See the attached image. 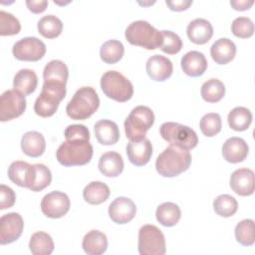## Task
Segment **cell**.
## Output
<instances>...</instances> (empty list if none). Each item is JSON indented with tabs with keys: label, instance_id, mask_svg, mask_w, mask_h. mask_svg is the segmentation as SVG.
I'll return each mask as SVG.
<instances>
[{
	"label": "cell",
	"instance_id": "cell-1",
	"mask_svg": "<svg viewBox=\"0 0 255 255\" xmlns=\"http://www.w3.org/2000/svg\"><path fill=\"white\" fill-rule=\"evenodd\" d=\"M190 163L191 154L187 149L170 144L158 154L155 168L163 177H174L187 170Z\"/></svg>",
	"mask_w": 255,
	"mask_h": 255
},
{
	"label": "cell",
	"instance_id": "cell-2",
	"mask_svg": "<svg viewBox=\"0 0 255 255\" xmlns=\"http://www.w3.org/2000/svg\"><path fill=\"white\" fill-rule=\"evenodd\" d=\"M93 145L86 139L66 140L56 151L58 161L64 166L85 165L93 157Z\"/></svg>",
	"mask_w": 255,
	"mask_h": 255
},
{
	"label": "cell",
	"instance_id": "cell-3",
	"mask_svg": "<svg viewBox=\"0 0 255 255\" xmlns=\"http://www.w3.org/2000/svg\"><path fill=\"white\" fill-rule=\"evenodd\" d=\"M100 107V98L92 87H82L74 94L66 107V113L72 120L90 118Z\"/></svg>",
	"mask_w": 255,
	"mask_h": 255
},
{
	"label": "cell",
	"instance_id": "cell-4",
	"mask_svg": "<svg viewBox=\"0 0 255 255\" xmlns=\"http://www.w3.org/2000/svg\"><path fill=\"white\" fill-rule=\"evenodd\" d=\"M126 39L134 46H139L146 50H154L161 46V31L155 29L151 24L143 20L130 23L125 32Z\"/></svg>",
	"mask_w": 255,
	"mask_h": 255
},
{
	"label": "cell",
	"instance_id": "cell-5",
	"mask_svg": "<svg viewBox=\"0 0 255 255\" xmlns=\"http://www.w3.org/2000/svg\"><path fill=\"white\" fill-rule=\"evenodd\" d=\"M154 123V114L146 106H137L131 110L125 121V131L129 141H139Z\"/></svg>",
	"mask_w": 255,
	"mask_h": 255
},
{
	"label": "cell",
	"instance_id": "cell-6",
	"mask_svg": "<svg viewBox=\"0 0 255 255\" xmlns=\"http://www.w3.org/2000/svg\"><path fill=\"white\" fill-rule=\"evenodd\" d=\"M65 96L66 85L44 82L41 94L35 101V113L42 118L52 117L57 112L59 104Z\"/></svg>",
	"mask_w": 255,
	"mask_h": 255
},
{
	"label": "cell",
	"instance_id": "cell-7",
	"mask_svg": "<svg viewBox=\"0 0 255 255\" xmlns=\"http://www.w3.org/2000/svg\"><path fill=\"white\" fill-rule=\"evenodd\" d=\"M101 88L108 98L120 103L128 101L133 95L130 81L117 71H108L102 76Z\"/></svg>",
	"mask_w": 255,
	"mask_h": 255
},
{
	"label": "cell",
	"instance_id": "cell-8",
	"mask_svg": "<svg viewBox=\"0 0 255 255\" xmlns=\"http://www.w3.org/2000/svg\"><path fill=\"white\" fill-rule=\"evenodd\" d=\"M159 133L169 144L183 149H192L198 143L196 132L191 128L178 123H163L159 128Z\"/></svg>",
	"mask_w": 255,
	"mask_h": 255
},
{
	"label": "cell",
	"instance_id": "cell-9",
	"mask_svg": "<svg viewBox=\"0 0 255 255\" xmlns=\"http://www.w3.org/2000/svg\"><path fill=\"white\" fill-rule=\"evenodd\" d=\"M138 252L140 255L165 254V238L161 230L152 224H145L138 231Z\"/></svg>",
	"mask_w": 255,
	"mask_h": 255
},
{
	"label": "cell",
	"instance_id": "cell-10",
	"mask_svg": "<svg viewBox=\"0 0 255 255\" xmlns=\"http://www.w3.org/2000/svg\"><path fill=\"white\" fill-rule=\"evenodd\" d=\"M26 110V99L16 90H7L0 97V121L7 122L20 117Z\"/></svg>",
	"mask_w": 255,
	"mask_h": 255
},
{
	"label": "cell",
	"instance_id": "cell-11",
	"mask_svg": "<svg viewBox=\"0 0 255 255\" xmlns=\"http://www.w3.org/2000/svg\"><path fill=\"white\" fill-rule=\"evenodd\" d=\"M12 53L17 60L36 62L46 54V45L36 37H25L13 45Z\"/></svg>",
	"mask_w": 255,
	"mask_h": 255
},
{
	"label": "cell",
	"instance_id": "cell-12",
	"mask_svg": "<svg viewBox=\"0 0 255 255\" xmlns=\"http://www.w3.org/2000/svg\"><path fill=\"white\" fill-rule=\"evenodd\" d=\"M69 196L61 191H52L41 200V210L49 218H61L70 209Z\"/></svg>",
	"mask_w": 255,
	"mask_h": 255
},
{
	"label": "cell",
	"instance_id": "cell-13",
	"mask_svg": "<svg viewBox=\"0 0 255 255\" xmlns=\"http://www.w3.org/2000/svg\"><path fill=\"white\" fill-rule=\"evenodd\" d=\"M24 221L17 212L4 214L0 218V244L6 245L19 239L23 232Z\"/></svg>",
	"mask_w": 255,
	"mask_h": 255
},
{
	"label": "cell",
	"instance_id": "cell-14",
	"mask_svg": "<svg viewBox=\"0 0 255 255\" xmlns=\"http://www.w3.org/2000/svg\"><path fill=\"white\" fill-rule=\"evenodd\" d=\"M136 213L134 202L124 196L117 197L109 206V216L117 224H126L133 219Z\"/></svg>",
	"mask_w": 255,
	"mask_h": 255
},
{
	"label": "cell",
	"instance_id": "cell-15",
	"mask_svg": "<svg viewBox=\"0 0 255 255\" xmlns=\"http://www.w3.org/2000/svg\"><path fill=\"white\" fill-rule=\"evenodd\" d=\"M230 187L238 195L249 196L255 188L254 172L250 168H239L230 176Z\"/></svg>",
	"mask_w": 255,
	"mask_h": 255
},
{
	"label": "cell",
	"instance_id": "cell-16",
	"mask_svg": "<svg viewBox=\"0 0 255 255\" xmlns=\"http://www.w3.org/2000/svg\"><path fill=\"white\" fill-rule=\"evenodd\" d=\"M145 69L151 80L163 82L171 76L173 66L168 58L161 55H153L146 61Z\"/></svg>",
	"mask_w": 255,
	"mask_h": 255
},
{
	"label": "cell",
	"instance_id": "cell-17",
	"mask_svg": "<svg viewBox=\"0 0 255 255\" xmlns=\"http://www.w3.org/2000/svg\"><path fill=\"white\" fill-rule=\"evenodd\" d=\"M126 149L128 160L136 166L146 164L152 155L151 142L145 137L139 141H129Z\"/></svg>",
	"mask_w": 255,
	"mask_h": 255
},
{
	"label": "cell",
	"instance_id": "cell-18",
	"mask_svg": "<svg viewBox=\"0 0 255 255\" xmlns=\"http://www.w3.org/2000/svg\"><path fill=\"white\" fill-rule=\"evenodd\" d=\"M249 147L246 141L237 136H232L225 140L222 145V155L224 159L231 163L243 161L248 155Z\"/></svg>",
	"mask_w": 255,
	"mask_h": 255
},
{
	"label": "cell",
	"instance_id": "cell-19",
	"mask_svg": "<svg viewBox=\"0 0 255 255\" xmlns=\"http://www.w3.org/2000/svg\"><path fill=\"white\" fill-rule=\"evenodd\" d=\"M186 34L192 43L203 45L211 39L213 35V27L206 19L196 18L188 24Z\"/></svg>",
	"mask_w": 255,
	"mask_h": 255
},
{
	"label": "cell",
	"instance_id": "cell-20",
	"mask_svg": "<svg viewBox=\"0 0 255 255\" xmlns=\"http://www.w3.org/2000/svg\"><path fill=\"white\" fill-rule=\"evenodd\" d=\"M181 69L190 77H199L207 69V60L205 56L198 51H189L181 58Z\"/></svg>",
	"mask_w": 255,
	"mask_h": 255
},
{
	"label": "cell",
	"instance_id": "cell-21",
	"mask_svg": "<svg viewBox=\"0 0 255 255\" xmlns=\"http://www.w3.org/2000/svg\"><path fill=\"white\" fill-rule=\"evenodd\" d=\"M210 55L213 61L218 65H226L234 59L236 55V46L230 39L220 38L212 44Z\"/></svg>",
	"mask_w": 255,
	"mask_h": 255
},
{
	"label": "cell",
	"instance_id": "cell-22",
	"mask_svg": "<svg viewBox=\"0 0 255 255\" xmlns=\"http://www.w3.org/2000/svg\"><path fill=\"white\" fill-rule=\"evenodd\" d=\"M94 131L97 140L103 145H112L120 139L118 125L110 120H101L95 124Z\"/></svg>",
	"mask_w": 255,
	"mask_h": 255
},
{
	"label": "cell",
	"instance_id": "cell-23",
	"mask_svg": "<svg viewBox=\"0 0 255 255\" xmlns=\"http://www.w3.org/2000/svg\"><path fill=\"white\" fill-rule=\"evenodd\" d=\"M21 148L26 155L30 157H39L44 153L46 148L44 135L35 130L25 132L21 138Z\"/></svg>",
	"mask_w": 255,
	"mask_h": 255
},
{
	"label": "cell",
	"instance_id": "cell-24",
	"mask_svg": "<svg viewBox=\"0 0 255 255\" xmlns=\"http://www.w3.org/2000/svg\"><path fill=\"white\" fill-rule=\"evenodd\" d=\"M98 167L108 177H117L124 170V160L117 151H107L101 155Z\"/></svg>",
	"mask_w": 255,
	"mask_h": 255
},
{
	"label": "cell",
	"instance_id": "cell-25",
	"mask_svg": "<svg viewBox=\"0 0 255 255\" xmlns=\"http://www.w3.org/2000/svg\"><path fill=\"white\" fill-rule=\"evenodd\" d=\"M82 247L88 255H101L108 248L107 236L99 230H91L84 236Z\"/></svg>",
	"mask_w": 255,
	"mask_h": 255
},
{
	"label": "cell",
	"instance_id": "cell-26",
	"mask_svg": "<svg viewBox=\"0 0 255 255\" xmlns=\"http://www.w3.org/2000/svg\"><path fill=\"white\" fill-rule=\"evenodd\" d=\"M32 176V164L22 161L16 160L13 161L8 167V177L9 179L21 187L30 186Z\"/></svg>",
	"mask_w": 255,
	"mask_h": 255
},
{
	"label": "cell",
	"instance_id": "cell-27",
	"mask_svg": "<svg viewBox=\"0 0 255 255\" xmlns=\"http://www.w3.org/2000/svg\"><path fill=\"white\" fill-rule=\"evenodd\" d=\"M38 85V77L31 69H21L14 77L13 88L24 96L32 94Z\"/></svg>",
	"mask_w": 255,
	"mask_h": 255
},
{
	"label": "cell",
	"instance_id": "cell-28",
	"mask_svg": "<svg viewBox=\"0 0 255 255\" xmlns=\"http://www.w3.org/2000/svg\"><path fill=\"white\" fill-rule=\"evenodd\" d=\"M109 186L102 181H92L83 190V197L86 202L98 205L105 202L110 196Z\"/></svg>",
	"mask_w": 255,
	"mask_h": 255
},
{
	"label": "cell",
	"instance_id": "cell-29",
	"mask_svg": "<svg viewBox=\"0 0 255 255\" xmlns=\"http://www.w3.org/2000/svg\"><path fill=\"white\" fill-rule=\"evenodd\" d=\"M69 77L67 65L61 60H52L44 68V82H52L66 85Z\"/></svg>",
	"mask_w": 255,
	"mask_h": 255
},
{
	"label": "cell",
	"instance_id": "cell-30",
	"mask_svg": "<svg viewBox=\"0 0 255 255\" xmlns=\"http://www.w3.org/2000/svg\"><path fill=\"white\" fill-rule=\"evenodd\" d=\"M156 220L165 227H171L177 224L181 217V211L177 204L173 202H163L156 208Z\"/></svg>",
	"mask_w": 255,
	"mask_h": 255
},
{
	"label": "cell",
	"instance_id": "cell-31",
	"mask_svg": "<svg viewBox=\"0 0 255 255\" xmlns=\"http://www.w3.org/2000/svg\"><path fill=\"white\" fill-rule=\"evenodd\" d=\"M29 248L34 255H50L55 248L52 237L43 231L35 232L29 242Z\"/></svg>",
	"mask_w": 255,
	"mask_h": 255
},
{
	"label": "cell",
	"instance_id": "cell-32",
	"mask_svg": "<svg viewBox=\"0 0 255 255\" xmlns=\"http://www.w3.org/2000/svg\"><path fill=\"white\" fill-rule=\"evenodd\" d=\"M252 113L244 107H236L228 114L229 127L236 131L246 130L252 123Z\"/></svg>",
	"mask_w": 255,
	"mask_h": 255
},
{
	"label": "cell",
	"instance_id": "cell-33",
	"mask_svg": "<svg viewBox=\"0 0 255 255\" xmlns=\"http://www.w3.org/2000/svg\"><path fill=\"white\" fill-rule=\"evenodd\" d=\"M52 181V173L50 169L42 164H32V176L29 189L35 192L41 191L50 185Z\"/></svg>",
	"mask_w": 255,
	"mask_h": 255
},
{
	"label": "cell",
	"instance_id": "cell-34",
	"mask_svg": "<svg viewBox=\"0 0 255 255\" xmlns=\"http://www.w3.org/2000/svg\"><path fill=\"white\" fill-rule=\"evenodd\" d=\"M37 27L39 33L43 37L47 39H54L62 33L63 23L57 16L46 15L38 21Z\"/></svg>",
	"mask_w": 255,
	"mask_h": 255
},
{
	"label": "cell",
	"instance_id": "cell-35",
	"mask_svg": "<svg viewBox=\"0 0 255 255\" xmlns=\"http://www.w3.org/2000/svg\"><path fill=\"white\" fill-rule=\"evenodd\" d=\"M201 97L207 103H217L225 95V86L218 79H209L201 86Z\"/></svg>",
	"mask_w": 255,
	"mask_h": 255
},
{
	"label": "cell",
	"instance_id": "cell-36",
	"mask_svg": "<svg viewBox=\"0 0 255 255\" xmlns=\"http://www.w3.org/2000/svg\"><path fill=\"white\" fill-rule=\"evenodd\" d=\"M125 47L118 40H109L105 42L100 49L101 59L107 64H116L124 56Z\"/></svg>",
	"mask_w": 255,
	"mask_h": 255
},
{
	"label": "cell",
	"instance_id": "cell-37",
	"mask_svg": "<svg viewBox=\"0 0 255 255\" xmlns=\"http://www.w3.org/2000/svg\"><path fill=\"white\" fill-rule=\"evenodd\" d=\"M213 209L219 216L230 217L236 213L238 203L233 196L229 194H221L214 199Z\"/></svg>",
	"mask_w": 255,
	"mask_h": 255
},
{
	"label": "cell",
	"instance_id": "cell-38",
	"mask_svg": "<svg viewBox=\"0 0 255 255\" xmlns=\"http://www.w3.org/2000/svg\"><path fill=\"white\" fill-rule=\"evenodd\" d=\"M235 238L243 246H250L255 241L254 221L252 219H243L235 226Z\"/></svg>",
	"mask_w": 255,
	"mask_h": 255
},
{
	"label": "cell",
	"instance_id": "cell-39",
	"mask_svg": "<svg viewBox=\"0 0 255 255\" xmlns=\"http://www.w3.org/2000/svg\"><path fill=\"white\" fill-rule=\"evenodd\" d=\"M199 128L205 136L211 137L216 135L222 128L220 115L216 113H209L204 115L199 122Z\"/></svg>",
	"mask_w": 255,
	"mask_h": 255
},
{
	"label": "cell",
	"instance_id": "cell-40",
	"mask_svg": "<svg viewBox=\"0 0 255 255\" xmlns=\"http://www.w3.org/2000/svg\"><path fill=\"white\" fill-rule=\"evenodd\" d=\"M21 30L19 20L11 13L4 10L0 11V35L12 36L17 35Z\"/></svg>",
	"mask_w": 255,
	"mask_h": 255
},
{
	"label": "cell",
	"instance_id": "cell-41",
	"mask_svg": "<svg viewBox=\"0 0 255 255\" xmlns=\"http://www.w3.org/2000/svg\"><path fill=\"white\" fill-rule=\"evenodd\" d=\"M161 35H162V43L159 49L162 52L168 55H174L181 50L182 40L177 34L173 33L172 31L162 30Z\"/></svg>",
	"mask_w": 255,
	"mask_h": 255
},
{
	"label": "cell",
	"instance_id": "cell-42",
	"mask_svg": "<svg viewBox=\"0 0 255 255\" xmlns=\"http://www.w3.org/2000/svg\"><path fill=\"white\" fill-rule=\"evenodd\" d=\"M231 31L238 38H249L254 33V24L248 17H238L231 24Z\"/></svg>",
	"mask_w": 255,
	"mask_h": 255
},
{
	"label": "cell",
	"instance_id": "cell-43",
	"mask_svg": "<svg viewBox=\"0 0 255 255\" xmlns=\"http://www.w3.org/2000/svg\"><path fill=\"white\" fill-rule=\"evenodd\" d=\"M66 140L72 139H90V131L84 125H70L64 131Z\"/></svg>",
	"mask_w": 255,
	"mask_h": 255
},
{
	"label": "cell",
	"instance_id": "cell-44",
	"mask_svg": "<svg viewBox=\"0 0 255 255\" xmlns=\"http://www.w3.org/2000/svg\"><path fill=\"white\" fill-rule=\"evenodd\" d=\"M16 200V194L14 190L5 185L1 184L0 185V209L4 210L6 208H10L14 205Z\"/></svg>",
	"mask_w": 255,
	"mask_h": 255
},
{
	"label": "cell",
	"instance_id": "cell-45",
	"mask_svg": "<svg viewBox=\"0 0 255 255\" xmlns=\"http://www.w3.org/2000/svg\"><path fill=\"white\" fill-rule=\"evenodd\" d=\"M26 5L31 12H33L35 14H39L46 10V8L48 6V1H46V0H38V1L27 0Z\"/></svg>",
	"mask_w": 255,
	"mask_h": 255
},
{
	"label": "cell",
	"instance_id": "cell-46",
	"mask_svg": "<svg viewBox=\"0 0 255 255\" xmlns=\"http://www.w3.org/2000/svg\"><path fill=\"white\" fill-rule=\"evenodd\" d=\"M165 4L172 11H183L186 10L192 4V0H166Z\"/></svg>",
	"mask_w": 255,
	"mask_h": 255
},
{
	"label": "cell",
	"instance_id": "cell-47",
	"mask_svg": "<svg viewBox=\"0 0 255 255\" xmlns=\"http://www.w3.org/2000/svg\"><path fill=\"white\" fill-rule=\"evenodd\" d=\"M254 4L253 0H231L230 5L237 11L248 10Z\"/></svg>",
	"mask_w": 255,
	"mask_h": 255
}]
</instances>
